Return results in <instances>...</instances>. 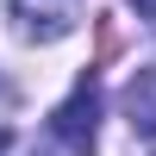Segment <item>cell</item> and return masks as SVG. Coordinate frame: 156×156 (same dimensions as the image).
Returning <instances> with one entry per match:
<instances>
[{
    "label": "cell",
    "instance_id": "cell-2",
    "mask_svg": "<svg viewBox=\"0 0 156 156\" xmlns=\"http://www.w3.org/2000/svg\"><path fill=\"white\" fill-rule=\"evenodd\" d=\"M12 25L31 44H56L81 25V0H12Z\"/></svg>",
    "mask_w": 156,
    "mask_h": 156
},
{
    "label": "cell",
    "instance_id": "cell-5",
    "mask_svg": "<svg viewBox=\"0 0 156 156\" xmlns=\"http://www.w3.org/2000/svg\"><path fill=\"white\" fill-rule=\"evenodd\" d=\"M6 150H12V131H0V156H6Z\"/></svg>",
    "mask_w": 156,
    "mask_h": 156
},
{
    "label": "cell",
    "instance_id": "cell-3",
    "mask_svg": "<svg viewBox=\"0 0 156 156\" xmlns=\"http://www.w3.org/2000/svg\"><path fill=\"white\" fill-rule=\"evenodd\" d=\"M125 112H131V131H137V137H156V69H137V75H131Z\"/></svg>",
    "mask_w": 156,
    "mask_h": 156
},
{
    "label": "cell",
    "instance_id": "cell-4",
    "mask_svg": "<svg viewBox=\"0 0 156 156\" xmlns=\"http://www.w3.org/2000/svg\"><path fill=\"white\" fill-rule=\"evenodd\" d=\"M131 6H137V12H144V19H156V0H131Z\"/></svg>",
    "mask_w": 156,
    "mask_h": 156
},
{
    "label": "cell",
    "instance_id": "cell-1",
    "mask_svg": "<svg viewBox=\"0 0 156 156\" xmlns=\"http://www.w3.org/2000/svg\"><path fill=\"white\" fill-rule=\"evenodd\" d=\"M50 131H56V144L69 156H94V144H100V81H94V69H87L81 81H75V94L50 112Z\"/></svg>",
    "mask_w": 156,
    "mask_h": 156
}]
</instances>
